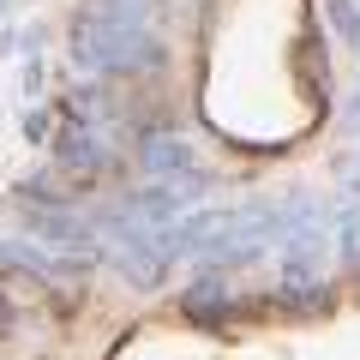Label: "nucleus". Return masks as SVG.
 Wrapping results in <instances>:
<instances>
[{"instance_id":"10","label":"nucleus","mask_w":360,"mask_h":360,"mask_svg":"<svg viewBox=\"0 0 360 360\" xmlns=\"http://www.w3.org/2000/svg\"><path fill=\"white\" fill-rule=\"evenodd\" d=\"M348 127L360 132V96H354V103H348Z\"/></svg>"},{"instance_id":"6","label":"nucleus","mask_w":360,"mask_h":360,"mask_svg":"<svg viewBox=\"0 0 360 360\" xmlns=\"http://www.w3.org/2000/svg\"><path fill=\"white\" fill-rule=\"evenodd\" d=\"M330 25H336V37H348L360 49V0H330Z\"/></svg>"},{"instance_id":"7","label":"nucleus","mask_w":360,"mask_h":360,"mask_svg":"<svg viewBox=\"0 0 360 360\" xmlns=\"http://www.w3.org/2000/svg\"><path fill=\"white\" fill-rule=\"evenodd\" d=\"M18 127H25V139H30V144H49V139H54V115H49L42 103H30Z\"/></svg>"},{"instance_id":"8","label":"nucleus","mask_w":360,"mask_h":360,"mask_svg":"<svg viewBox=\"0 0 360 360\" xmlns=\"http://www.w3.org/2000/svg\"><path fill=\"white\" fill-rule=\"evenodd\" d=\"M18 307H25V300H13L6 288H0V336H6V330L18 324Z\"/></svg>"},{"instance_id":"9","label":"nucleus","mask_w":360,"mask_h":360,"mask_svg":"<svg viewBox=\"0 0 360 360\" xmlns=\"http://www.w3.org/2000/svg\"><path fill=\"white\" fill-rule=\"evenodd\" d=\"M348 186L360 193V150H354V162H348Z\"/></svg>"},{"instance_id":"1","label":"nucleus","mask_w":360,"mask_h":360,"mask_svg":"<svg viewBox=\"0 0 360 360\" xmlns=\"http://www.w3.org/2000/svg\"><path fill=\"white\" fill-rule=\"evenodd\" d=\"M66 49L84 78H115V72H156L162 66V37L144 18H127L103 0H78L66 18Z\"/></svg>"},{"instance_id":"4","label":"nucleus","mask_w":360,"mask_h":360,"mask_svg":"<svg viewBox=\"0 0 360 360\" xmlns=\"http://www.w3.org/2000/svg\"><path fill=\"white\" fill-rule=\"evenodd\" d=\"M229 307H234V295H229V270H198V283L180 295V312L186 319H198V324H217V319H229Z\"/></svg>"},{"instance_id":"2","label":"nucleus","mask_w":360,"mask_h":360,"mask_svg":"<svg viewBox=\"0 0 360 360\" xmlns=\"http://www.w3.org/2000/svg\"><path fill=\"white\" fill-rule=\"evenodd\" d=\"M49 156L60 168V180H72V186L108 174V139H103V127H84V120H66L49 139Z\"/></svg>"},{"instance_id":"11","label":"nucleus","mask_w":360,"mask_h":360,"mask_svg":"<svg viewBox=\"0 0 360 360\" xmlns=\"http://www.w3.org/2000/svg\"><path fill=\"white\" fill-rule=\"evenodd\" d=\"M0 13H6V0H0Z\"/></svg>"},{"instance_id":"5","label":"nucleus","mask_w":360,"mask_h":360,"mask_svg":"<svg viewBox=\"0 0 360 360\" xmlns=\"http://www.w3.org/2000/svg\"><path fill=\"white\" fill-rule=\"evenodd\" d=\"M336 252H342L348 270H360V205L336 210Z\"/></svg>"},{"instance_id":"3","label":"nucleus","mask_w":360,"mask_h":360,"mask_svg":"<svg viewBox=\"0 0 360 360\" xmlns=\"http://www.w3.org/2000/svg\"><path fill=\"white\" fill-rule=\"evenodd\" d=\"M139 168H144L150 180H168V174L198 168V156H193V144L180 139L174 127H156V132H144V139H139Z\"/></svg>"}]
</instances>
